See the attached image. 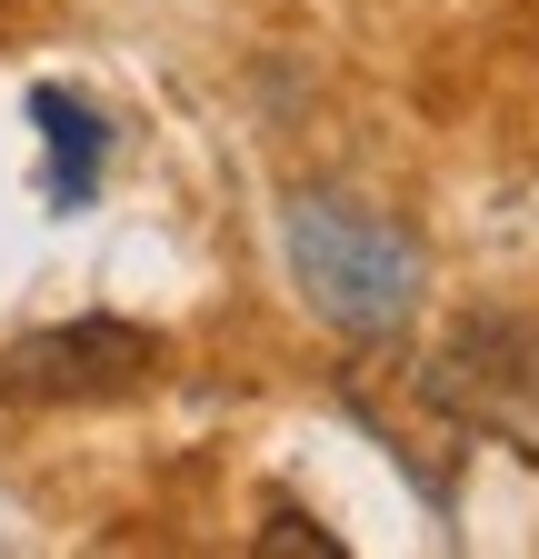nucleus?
<instances>
[{
  "label": "nucleus",
  "instance_id": "1",
  "mask_svg": "<svg viewBox=\"0 0 539 559\" xmlns=\"http://www.w3.org/2000/svg\"><path fill=\"white\" fill-rule=\"evenodd\" d=\"M280 250H290L300 300L330 330H350V340L399 330L410 300H420V240L399 230L390 210L350 200V190H300L290 221H280Z\"/></svg>",
  "mask_w": 539,
  "mask_h": 559
},
{
  "label": "nucleus",
  "instance_id": "2",
  "mask_svg": "<svg viewBox=\"0 0 539 559\" xmlns=\"http://www.w3.org/2000/svg\"><path fill=\"white\" fill-rule=\"evenodd\" d=\"M0 370H11V400H120V390H141L160 370V340L141 320L91 310L71 330H31Z\"/></svg>",
  "mask_w": 539,
  "mask_h": 559
},
{
  "label": "nucleus",
  "instance_id": "3",
  "mask_svg": "<svg viewBox=\"0 0 539 559\" xmlns=\"http://www.w3.org/2000/svg\"><path fill=\"white\" fill-rule=\"evenodd\" d=\"M31 120L50 130V190H60V210H81V200L100 190V151H110V130H100V110L40 81V91H31Z\"/></svg>",
  "mask_w": 539,
  "mask_h": 559
},
{
  "label": "nucleus",
  "instance_id": "4",
  "mask_svg": "<svg viewBox=\"0 0 539 559\" xmlns=\"http://www.w3.org/2000/svg\"><path fill=\"white\" fill-rule=\"evenodd\" d=\"M250 559H350V539L320 530L310 510H270V530L250 539Z\"/></svg>",
  "mask_w": 539,
  "mask_h": 559
},
{
  "label": "nucleus",
  "instance_id": "5",
  "mask_svg": "<svg viewBox=\"0 0 539 559\" xmlns=\"http://www.w3.org/2000/svg\"><path fill=\"white\" fill-rule=\"evenodd\" d=\"M0 400H11V370H0Z\"/></svg>",
  "mask_w": 539,
  "mask_h": 559
}]
</instances>
